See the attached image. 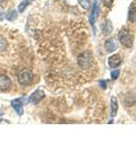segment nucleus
<instances>
[{
	"label": "nucleus",
	"mask_w": 136,
	"mask_h": 158,
	"mask_svg": "<svg viewBox=\"0 0 136 158\" xmlns=\"http://www.w3.org/2000/svg\"><path fill=\"white\" fill-rule=\"evenodd\" d=\"M77 62L78 66L82 69H90L91 67L93 66V56L90 51H84L78 56L77 58Z\"/></svg>",
	"instance_id": "obj_1"
},
{
	"label": "nucleus",
	"mask_w": 136,
	"mask_h": 158,
	"mask_svg": "<svg viewBox=\"0 0 136 158\" xmlns=\"http://www.w3.org/2000/svg\"><path fill=\"white\" fill-rule=\"evenodd\" d=\"M118 39L119 42L123 44L125 48H132L134 43V36L133 34L128 32L127 30H121L118 34Z\"/></svg>",
	"instance_id": "obj_2"
},
{
	"label": "nucleus",
	"mask_w": 136,
	"mask_h": 158,
	"mask_svg": "<svg viewBox=\"0 0 136 158\" xmlns=\"http://www.w3.org/2000/svg\"><path fill=\"white\" fill-rule=\"evenodd\" d=\"M17 79L22 86H29L33 81V73L29 69H24L18 73Z\"/></svg>",
	"instance_id": "obj_3"
},
{
	"label": "nucleus",
	"mask_w": 136,
	"mask_h": 158,
	"mask_svg": "<svg viewBox=\"0 0 136 158\" xmlns=\"http://www.w3.org/2000/svg\"><path fill=\"white\" fill-rule=\"evenodd\" d=\"M44 96H46V94H44V92L42 90V89H37V90L31 95L29 101H30V103L37 104V103H40L41 101L44 98Z\"/></svg>",
	"instance_id": "obj_4"
},
{
	"label": "nucleus",
	"mask_w": 136,
	"mask_h": 158,
	"mask_svg": "<svg viewBox=\"0 0 136 158\" xmlns=\"http://www.w3.org/2000/svg\"><path fill=\"white\" fill-rule=\"evenodd\" d=\"M104 49H106L107 52H113V51H116L118 49V43L115 39H108L104 42Z\"/></svg>",
	"instance_id": "obj_5"
},
{
	"label": "nucleus",
	"mask_w": 136,
	"mask_h": 158,
	"mask_svg": "<svg viewBox=\"0 0 136 158\" xmlns=\"http://www.w3.org/2000/svg\"><path fill=\"white\" fill-rule=\"evenodd\" d=\"M11 87V80L6 75H0V89L1 90H8Z\"/></svg>",
	"instance_id": "obj_6"
},
{
	"label": "nucleus",
	"mask_w": 136,
	"mask_h": 158,
	"mask_svg": "<svg viewBox=\"0 0 136 158\" xmlns=\"http://www.w3.org/2000/svg\"><path fill=\"white\" fill-rule=\"evenodd\" d=\"M11 106L14 107V110L16 111V113L18 115H23L24 113V110H23V103L20 101V98H16V99H13L11 101Z\"/></svg>",
	"instance_id": "obj_7"
},
{
	"label": "nucleus",
	"mask_w": 136,
	"mask_h": 158,
	"mask_svg": "<svg viewBox=\"0 0 136 158\" xmlns=\"http://www.w3.org/2000/svg\"><path fill=\"white\" fill-rule=\"evenodd\" d=\"M108 63H109V66L111 67V68H117V67H119L120 63H121V58H120L119 54H113V56H109Z\"/></svg>",
	"instance_id": "obj_8"
},
{
	"label": "nucleus",
	"mask_w": 136,
	"mask_h": 158,
	"mask_svg": "<svg viewBox=\"0 0 136 158\" xmlns=\"http://www.w3.org/2000/svg\"><path fill=\"white\" fill-rule=\"evenodd\" d=\"M101 30H102V34H103V35H109V34L111 33V32H112V30H113L111 20L107 19L106 22L102 24V26H101Z\"/></svg>",
	"instance_id": "obj_9"
},
{
	"label": "nucleus",
	"mask_w": 136,
	"mask_h": 158,
	"mask_svg": "<svg viewBox=\"0 0 136 158\" xmlns=\"http://www.w3.org/2000/svg\"><path fill=\"white\" fill-rule=\"evenodd\" d=\"M136 103V95L134 93H127L125 96V104L127 106H132Z\"/></svg>",
	"instance_id": "obj_10"
},
{
	"label": "nucleus",
	"mask_w": 136,
	"mask_h": 158,
	"mask_svg": "<svg viewBox=\"0 0 136 158\" xmlns=\"http://www.w3.org/2000/svg\"><path fill=\"white\" fill-rule=\"evenodd\" d=\"M117 111H118V101L113 96V97H111V118L116 116Z\"/></svg>",
	"instance_id": "obj_11"
},
{
	"label": "nucleus",
	"mask_w": 136,
	"mask_h": 158,
	"mask_svg": "<svg viewBox=\"0 0 136 158\" xmlns=\"http://www.w3.org/2000/svg\"><path fill=\"white\" fill-rule=\"evenodd\" d=\"M7 20H9V22H13L17 18V11L15 9H10L9 11H7L6 15H5Z\"/></svg>",
	"instance_id": "obj_12"
},
{
	"label": "nucleus",
	"mask_w": 136,
	"mask_h": 158,
	"mask_svg": "<svg viewBox=\"0 0 136 158\" xmlns=\"http://www.w3.org/2000/svg\"><path fill=\"white\" fill-rule=\"evenodd\" d=\"M128 19H129V22H136V7L135 6H132L129 8Z\"/></svg>",
	"instance_id": "obj_13"
},
{
	"label": "nucleus",
	"mask_w": 136,
	"mask_h": 158,
	"mask_svg": "<svg viewBox=\"0 0 136 158\" xmlns=\"http://www.w3.org/2000/svg\"><path fill=\"white\" fill-rule=\"evenodd\" d=\"M29 3H30V0H23L22 3L18 6V11H20V13H23L24 10H25V8L29 6Z\"/></svg>",
	"instance_id": "obj_14"
},
{
	"label": "nucleus",
	"mask_w": 136,
	"mask_h": 158,
	"mask_svg": "<svg viewBox=\"0 0 136 158\" xmlns=\"http://www.w3.org/2000/svg\"><path fill=\"white\" fill-rule=\"evenodd\" d=\"M80 5L84 9H90L91 8V1L90 0H80Z\"/></svg>",
	"instance_id": "obj_15"
},
{
	"label": "nucleus",
	"mask_w": 136,
	"mask_h": 158,
	"mask_svg": "<svg viewBox=\"0 0 136 158\" xmlns=\"http://www.w3.org/2000/svg\"><path fill=\"white\" fill-rule=\"evenodd\" d=\"M6 48H7V40L0 35V52H1V51H5Z\"/></svg>",
	"instance_id": "obj_16"
},
{
	"label": "nucleus",
	"mask_w": 136,
	"mask_h": 158,
	"mask_svg": "<svg viewBox=\"0 0 136 158\" xmlns=\"http://www.w3.org/2000/svg\"><path fill=\"white\" fill-rule=\"evenodd\" d=\"M102 3H103V6L108 7V8H111L113 3V0H102Z\"/></svg>",
	"instance_id": "obj_17"
},
{
	"label": "nucleus",
	"mask_w": 136,
	"mask_h": 158,
	"mask_svg": "<svg viewBox=\"0 0 136 158\" xmlns=\"http://www.w3.org/2000/svg\"><path fill=\"white\" fill-rule=\"evenodd\" d=\"M119 70H115V71H112V73H111V78L113 79V80H116L117 78H118V77H119Z\"/></svg>",
	"instance_id": "obj_18"
},
{
	"label": "nucleus",
	"mask_w": 136,
	"mask_h": 158,
	"mask_svg": "<svg viewBox=\"0 0 136 158\" xmlns=\"http://www.w3.org/2000/svg\"><path fill=\"white\" fill-rule=\"evenodd\" d=\"M5 8H3L2 6H0V20H2L3 18H5Z\"/></svg>",
	"instance_id": "obj_19"
},
{
	"label": "nucleus",
	"mask_w": 136,
	"mask_h": 158,
	"mask_svg": "<svg viewBox=\"0 0 136 158\" xmlns=\"http://www.w3.org/2000/svg\"><path fill=\"white\" fill-rule=\"evenodd\" d=\"M99 84H100V87H101L102 89L107 88V81H106V80H100Z\"/></svg>",
	"instance_id": "obj_20"
},
{
	"label": "nucleus",
	"mask_w": 136,
	"mask_h": 158,
	"mask_svg": "<svg viewBox=\"0 0 136 158\" xmlns=\"http://www.w3.org/2000/svg\"><path fill=\"white\" fill-rule=\"evenodd\" d=\"M2 1H3V0H0V2H2Z\"/></svg>",
	"instance_id": "obj_21"
}]
</instances>
